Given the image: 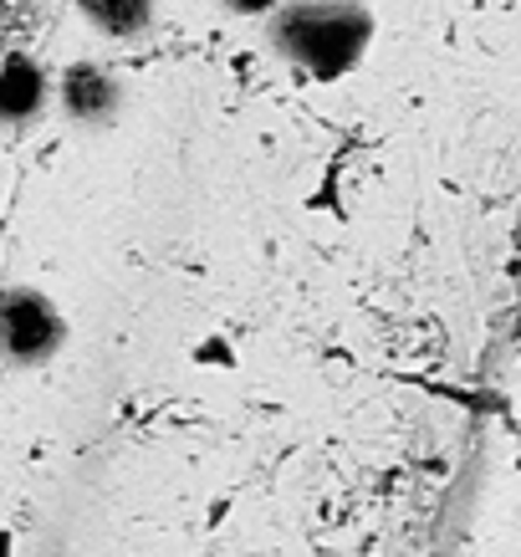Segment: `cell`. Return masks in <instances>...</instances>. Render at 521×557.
<instances>
[{
  "instance_id": "cell-1",
  "label": "cell",
  "mask_w": 521,
  "mask_h": 557,
  "mask_svg": "<svg viewBox=\"0 0 521 557\" xmlns=\"http://www.w3.org/2000/svg\"><path fill=\"white\" fill-rule=\"evenodd\" d=\"M373 41V16L358 0H291L271 11V47L291 67L333 83L363 62Z\"/></svg>"
},
{
  "instance_id": "cell-6",
  "label": "cell",
  "mask_w": 521,
  "mask_h": 557,
  "mask_svg": "<svg viewBox=\"0 0 521 557\" xmlns=\"http://www.w3.org/2000/svg\"><path fill=\"white\" fill-rule=\"evenodd\" d=\"M225 5H236V11H251V16H271V11H276V0H225Z\"/></svg>"
},
{
  "instance_id": "cell-2",
  "label": "cell",
  "mask_w": 521,
  "mask_h": 557,
  "mask_svg": "<svg viewBox=\"0 0 521 557\" xmlns=\"http://www.w3.org/2000/svg\"><path fill=\"white\" fill-rule=\"evenodd\" d=\"M57 348H62V318L47 297H36V292L0 297V354L16 363H41Z\"/></svg>"
},
{
  "instance_id": "cell-3",
  "label": "cell",
  "mask_w": 521,
  "mask_h": 557,
  "mask_svg": "<svg viewBox=\"0 0 521 557\" xmlns=\"http://www.w3.org/2000/svg\"><path fill=\"white\" fill-rule=\"evenodd\" d=\"M47 98V77L32 62H11L0 72V119H32Z\"/></svg>"
},
{
  "instance_id": "cell-5",
  "label": "cell",
  "mask_w": 521,
  "mask_h": 557,
  "mask_svg": "<svg viewBox=\"0 0 521 557\" xmlns=\"http://www.w3.org/2000/svg\"><path fill=\"white\" fill-rule=\"evenodd\" d=\"M62 98H67V113H92V108H108V98H113V87L102 83V72L92 67H77L67 77V87H62Z\"/></svg>"
},
{
  "instance_id": "cell-4",
  "label": "cell",
  "mask_w": 521,
  "mask_h": 557,
  "mask_svg": "<svg viewBox=\"0 0 521 557\" xmlns=\"http://www.w3.org/2000/svg\"><path fill=\"white\" fill-rule=\"evenodd\" d=\"M77 5L87 11L92 26H102V32H113V36H128L149 21V0H77Z\"/></svg>"
}]
</instances>
